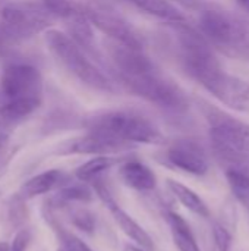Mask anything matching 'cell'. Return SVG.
<instances>
[{"label":"cell","instance_id":"9a60e30c","mask_svg":"<svg viewBox=\"0 0 249 251\" xmlns=\"http://www.w3.org/2000/svg\"><path fill=\"white\" fill-rule=\"evenodd\" d=\"M57 193L47 201L45 210L48 212H54L59 210L62 207L70 206L73 203H90L94 199V190L85 184V182H66L63 184L60 188L56 190Z\"/></svg>","mask_w":249,"mask_h":251},{"label":"cell","instance_id":"7a4b0ae2","mask_svg":"<svg viewBox=\"0 0 249 251\" xmlns=\"http://www.w3.org/2000/svg\"><path fill=\"white\" fill-rule=\"evenodd\" d=\"M90 132L103 134L131 144H163L164 137L160 129L145 116L126 110H103L85 119Z\"/></svg>","mask_w":249,"mask_h":251},{"label":"cell","instance_id":"83f0119b","mask_svg":"<svg viewBox=\"0 0 249 251\" xmlns=\"http://www.w3.org/2000/svg\"><path fill=\"white\" fill-rule=\"evenodd\" d=\"M15 41H18V40L6 29V26L3 24H0V51L4 50L10 43H15Z\"/></svg>","mask_w":249,"mask_h":251},{"label":"cell","instance_id":"5b68a950","mask_svg":"<svg viewBox=\"0 0 249 251\" xmlns=\"http://www.w3.org/2000/svg\"><path fill=\"white\" fill-rule=\"evenodd\" d=\"M120 81L132 94L164 110L181 113L189 106L185 91L172 79L164 76L157 66L147 72L122 78Z\"/></svg>","mask_w":249,"mask_h":251},{"label":"cell","instance_id":"cb8c5ba5","mask_svg":"<svg viewBox=\"0 0 249 251\" xmlns=\"http://www.w3.org/2000/svg\"><path fill=\"white\" fill-rule=\"evenodd\" d=\"M41 4L53 15L57 18L68 19L73 13L79 10V4L76 0H41Z\"/></svg>","mask_w":249,"mask_h":251},{"label":"cell","instance_id":"30bf717a","mask_svg":"<svg viewBox=\"0 0 249 251\" xmlns=\"http://www.w3.org/2000/svg\"><path fill=\"white\" fill-rule=\"evenodd\" d=\"M94 194L104 203V206L110 210L114 222L119 225V228L123 231V234L132 240V243L145 251H154V241L150 237V234L129 215L126 213L114 200V197L112 196L110 190L106 187V184L103 182V179H98L95 182L91 184Z\"/></svg>","mask_w":249,"mask_h":251},{"label":"cell","instance_id":"d6a6232c","mask_svg":"<svg viewBox=\"0 0 249 251\" xmlns=\"http://www.w3.org/2000/svg\"><path fill=\"white\" fill-rule=\"evenodd\" d=\"M57 251H65V250H63V249H59V250H57Z\"/></svg>","mask_w":249,"mask_h":251},{"label":"cell","instance_id":"3957f363","mask_svg":"<svg viewBox=\"0 0 249 251\" xmlns=\"http://www.w3.org/2000/svg\"><path fill=\"white\" fill-rule=\"evenodd\" d=\"M44 40L51 54L82 84L103 93L114 91L110 79L90 60L87 53L68 34L59 29H48Z\"/></svg>","mask_w":249,"mask_h":251},{"label":"cell","instance_id":"4fadbf2b","mask_svg":"<svg viewBox=\"0 0 249 251\" xmlns=\"http://www.w3.org/2000/svg\"><path fill=\"white\" fill-rule=\"evenodd\" d=\"M119 175L123 184L132 190L147 193L157 187V176L145 163L139 160H126L119 168Z\"/></svg>","mask_w":249,"mask_h":251},{"label":"cell","instance_id":"d6986e66","mask_svg":"<svg viewBox=\"0 0 249 251\" xmlns=\"http://www.w3.org/2000/svg\"><path fill=\"white\" fill-rule=\"evenodd\" d=\"M167 188L169 191L173 194V197L188 210H191L192 213L201 216V218H208L210 216V210L208 206L204 203V200L189 187L175 181V179H167Z\"/></svg>","mask_w":249,"mask_h":251},{"label":"cell","instance_id":"2e32d148","mask_svg":"<svg viewBox=\"0 0 249 251\" xmlns=\"http://www.w3.org/2000/svg\"><path fill=\"white\" fill-rule=\"evenodd\" d=\"M68 21V31L69 37L85 51L95 54V37L92 31V25L88 21V18L82 13L81 6L76 13H73Z\"/></svg>","mask_w":249,"mask_h":251},{"label":"cell","instance_id":"7c38bea8","mask_svg":"<svg viewBox=\"0 0 249 251\" xmlns=\"http://www.w3.org/2000/svg\"><path fill=\"white\" fill-rule=\"evenodd\" d=\"M129 144L122 143L119 140H114L112 137L90 132L87 135L78 137L75 140H70L65 143L59 154H92V156H103V154H112L117 153L120 150H125Z\"/></svg>","mask_w":249,"mask_h":251},{"label":"cell","instance_id":"4dcf8cb0","mask_svg":"<svg viewBox=\"0 0 249 251\" xmlns=\"http://www.w3.org/2000/svg\"><path fill=\"white\" fill-rule=\"evenodd\" d=\"M235 1L249 15V0H235Z\"/></svg>","mask_w":249,"mask_h":251},{"label":"cell","instance_id":"52a82bcc","mask_svg":"<svg viewBox=\"0 0 249 251\" xmlns=\"http://www.w3.org/2000/svg\"><path fill=\"white\" fill-rule=\"evenodd\" d=\"M79 6L91 25L100 29L112 41L142 49V38L139 37L136 29L114 9L98 1H91Z\"/></svg>","mask_w":249,"mask_h":251},{"label":"cell","instance_id":"6da1fadb","mask_svg":"<svg viewBox=\"0 0 249 251\" xmlns=\"http://www.w3.org/2000/svg\"><path fill=\"white\" fill-rule=\"evenodd\" d=\"M4 103L0 116L7 122L21 121L35 112L43 101V76L29 63H9L0 76Z\"/></svg>","mask_w":249,"mask_h":251},{"label":"cell","instance_id":"603a6c76","mask_svg":"<svg viewBox=\"0 0 249 251\" xmlns=\"http://www.w3.org/2000/svg\"><path fill=\"white\" fill-rule=\"evenodd\" d=\"M227 184L235 199L249 212V176L238 169H229L226 172Z\"/></svg>","mask_w":249,"mask_h":251},{"label":"cell","instance_id":"5bb4252c","mask_svg":"<svg viewBox=\"0 0 249 251\" xmlns=\"http://www.w3.org/2000/svg\"><path fill=\"white\" fill-rule=\"evenodd\" d=\"M66 182H68V176L62 171L48 169L26 179L19 190V196L23 197L25 200H31L38 196L54 191Z\"/></svg>","mask_w":249,"mask_h":251},{"label":"cell","instance_id":"1f68e13d","mask_svg":"<svg viewBox=\"0 0 249 251\" xmlns=\"http://www.w3.org/2000/svg\"><path fill=\"white\" fill-rule=\"evenodd\" d=\"M0 251H9V244L0 243Z\"/></svg>","mask_w":249,"mask_h":251},{"label":"cell","instance_id":"484cf974","mask_svg":"<svg viewBox=\"0 0 249 251\" xmlns=\"http://www.w3.org/2000/svg\"><path fill=\"white\" fill-rule=\"evenodd\" d=\"M214 241L219 251H230V234L220 225L214 228Z\"/></svg>","mask_w":249,"mask_h":251},{"label":"cell","instance_id":"f1b7e54d","mask_svg":"<svg viewBox=\"0 0 249 251\" xmlns=\"http://www.w3.org/2000/svg\"><path fill=\"white\" fill-rule=\"evenodd\" d=\"M7 141H9V137L6 134H0V154L4 151V149L7 146Z\"/></svg>","mask_w":249,"mask_h":251},{"label":"cell","instance_id":"d4e9b609","mask_svg":"<svg viewBox=\"0 0 249 251\" xmlns=\"http://www.w3.org/2000/svg\"><path fill=\"white\" fill-rule=\"evenodd\" d=\"M70 222L75 228L87 234H92L95 229V218L87 209H75L70 213Z\"/></svg>","mask_w":249,"mask_h":251},{"label":"cell","instance_id":"44dd1931","mask_svg":"<svg viewBox=\"0 0 249 251\" xmlns=\"http://www.w3.org/2000/svg\"><path fill=\"white\" fill-rule=\"evenodd\" d=\"M138 9L167 21L169 24L185 22V15L167 0H131Z\"/></svg>","mask_w":249,"mask_h":251},{"label":"cell","instance_id":"ffe728a7","mask_svg":"<svg viewBox=\"0 0 249 251\" xmlns=\"http://www.w3.org/2000/svg\"><path fill=\"white\" fill-rule=\"evenodd\" d=\"M117 162H119V159L112 157L110 154L94 156L92 159L87 160V162L82 163L79 168H76L75 176H76L78 181L91 185L92 182L101 179L103 174L107 172L110 168H113Z\"/></svg>","mask_w":249,"mask_h":251},{"label":"cell","instance_id":"8992f818","mask_svg":"<svg viewBox=\"0 0 249 251\" xmlns=\"http://www.w3.org/2000/svg\"><path fill=\"white\" fill-rule=\"evenodd\" d=\"M208 119L214 154L227 163L249 165V124L220 112H214Z\"/></svg>","mask_w":249,"mask_h":251},{"label":"cell","instance_id":"4316f807","mask_svg":"<svg viewBox=\"0 0 249 251\" xmlns=\"http://www.w3.org/2000/svg\"><path fill=\"white\" fill-rule=\"evenodd\" d=\"M167 1H170L172 4H179L188 10H195V12H201L210 6L207 0H167Z\"/></svg>","mask_w":249,"mask_h":251},{"label":"cell","instance_id":"7402d4cb","mask_svg":"<svg viewBox=\"0 0 249 251\" xmlns=\"http://www.w3.org/2000/svg\"><path fill=\"white\" fill-rule=\"evenodd\" d=\"M45 218L48 221V224L51 225V228L54 229V232L59 237V241L62 244V249L65 251H92L90 249V246L87 243H84L79 237H76L73 232L65 229L63 226H60L57 224V221L54 219V216L51 213L45 212Z\"/></svg>","mask_w":249,"mask_h":251},{"label":"cell","instance_id":"f546056e","mask_svg":"<svg viewBox=\"0 0 249 251\" xmlns=\"http://www.w3.org/2000/svg\"><path fill=\"white\" fill-rule=\"evenodd\" d=\"M123 251H145V250H144V249H141V247H138V246H135V244H125Z\"/></svg>","mask_w":249,"mask_h":251},{"label":"cell","instance_id":"ba28073f","mask_svg":"<svg viewBox=\"0 0 249 251\" xmlns=\"http://www.w3.org/2000/svg\"><path fill=\"white\" fill-rule=\"evenodd\" d=\"M53 18L43 4L32 1L9 3L1 7L3 25L16 40L47 29Z\"/></svg>","mask_w":249,"mask_h":251},{"label":"cell","instance_id":"9c48e42d","mask_svg":"<svg viewBox=\"0 0 249 251\" xmlns=\"http://www.w3.org/2000/svg\"><path fill=\"white\" fill-rule=\"evenodd\" d=\"M197 81L225 106L249 113V82L229 75L220 65L203 74Z\"/></svg>","mask_w":249,"mask_h":251},{"label":"cell","instance_id":"8fae6325","mask_svg":"<svg viewBox=\"0 0 249 251\" xmlns=\"http://www.w3.org/2000/svg\"><path fill=\"white\" fill-rule=\"evenodd\" d=\"M166 160L173 168L191 175H205L208 172V157L204 147L192 138L173 141L166 150Z\"/></svg>","mask_w":249,"mask_h":251},{"label":"cell","instance_id":"e0dca14e","mask_svg":"<svg viewBox=\"0 0 249 251\" xmlns=\"http://www.w3.org/2000/svg\"><path fill=\"white\" fill-rule=\"evenodd\" d=\"M166 221L169 224L170 232H172V238L173 243L176 246V249L179 251H201L197 238L189 226V224L178 213L175 212H166L164 213Z\"/></svg>","mask_w":249,"mask_h":251},{"label":"cell","instance_id":"ac0fdd59","mask_svg":"<svg viewBox=\"0 0 249 251\" xmlns=\"http://www.w3.org/2000/svg\"><path fill=\"white\" fill-rule=\"evenodd\" d=\"M28 218L26 200L19 196V193L10 196L0 212V222L9 231H19Z\"/></svg>","mask_w":249,"mask_h":251},{"label":"cell","instance_id":"277c9868","mask_svg":"<svg viewBox=\"0 0 249 251\" xmlns=\"http://www.w3.org/2000/svg\"><path fill=\"white\" fill-rule=\"evenodd\" d=\"M200 31L204 38L229 54L249 51V26L235 15L213 4L200 12Z\"/></svg>","mask_w":249,"mask_h":251}]
</instances>
